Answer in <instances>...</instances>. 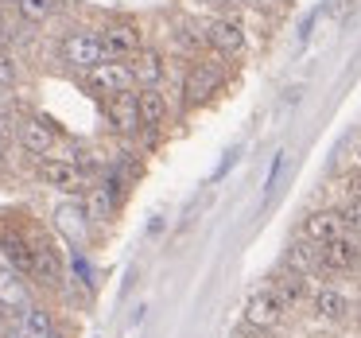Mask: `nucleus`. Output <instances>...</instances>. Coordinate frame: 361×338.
I'll return each instance as SVG.
<instances>
[{
    "mask_svg": "<svg viewBox=\"0 0 361 338\" xmlns=\"http://www.w3.org/2000/svg\"><path fill=\"white\" fill-rule=\"evenodd\" d=\"M16 8H20V16H24L27 24H43L47 16L59 12V0H20Z\"/></svg>",
    "mask_w": 361,
    "mask_h": 338,
    "instance_id": "4be33fe9",
    "label": "nucleus"
},
{
    "mask_svg": "<svg viewBox=\"0 0 361 338\" xmlns=\"http://www.w3.org/2000/svg\"><path fill=\"white\" fill-rule=\"evenodd\" d=\"M357 265H361V237L342 234V237H334V241L319 245V272L342 276V272H353Z\"/></svg>",
    "mask_w": 361,
    "mask_h": 338,
    "instance_id": "7ed1b4c3",
    "label": "nucleus"
},
{
    "mask_svg": "<svg viewBox=\"0 0 361 338\" xmlns=\"http://www.w3.org/2000/svg\"><path fill=\"white\" fill-rule=\"evenodd\" d=\"M342 234H345L342 210H314L303 218V241H311V245H326Z\"/></svg>",
    "mask_w": 361,
    "mask_h": 338,
    "instance_id": "1a4fd4ad",
    "label": "nucleus"
},
{
    "mask_svg": "<svg viewBox=\"0 0 361 338\" xmlns=\"http://www.w3.org/2000/svg\"><path fill=\"white\" fill-rule=\"evenodd\" d=\"M55 226L66 234V241L74 245V249H82L90 237V214H86V203H63L55 210Z\"/></svg>",
    "mask_w": 361,
    "mask_h": 338,
    "instance_id": "6e6552de",
    "label": "nucleus"
},
{
    "mask_svg": "<svg viewBox=\"0 0 361 338\" xmlns=\"http://www.w3.org/2000/svg\"><path fill=\"white\" fill-rule=\"evenodd\" d=\"M63 59L78 71H90V66L105 63V47H102V35L97 32H71L63 40Z\"/></svg>",
    "mask_w": 361,
    "mask_h": 338,
    "instance_id": "39448f33",
    "label": "nucleus"
},
{
    "mask_svg": "<svg viewBox=\"0 0 361 338\" xmlns=\"http://www.w3.org/2000/svg\"><path fill=\"white\" fill-rule=\"evenodd\" d=\"M105 59H133L140 55V28L136 24H109L102 32Z\"/></svg>",
    "mask_w": 361,
    "mask_h": 338,
    "instance_id": "0eeeda50",
    "label": "nucleus"
},
{
    "mask_svg": "<svg viewBox=\"0 0 361 338\" xmlns=\"http://www.w3.org/2000/svg\"><path fill=\"white\" fill-rule=\"evenodd\" d=\"M109 121L117 133H136L140 125V105H136V94H117L109 97Z\"/></svg>",
    "mask_w": 361,
    "mask_h": 338,
    "instance_id": "ddd939ff",
    "label": "nucleus"
},
{
    "mask_svg": "<svg viewBox=\"0 0 361 338\" xmlns=\"http://www.w3.org/2000/svg\"><path fill=\"white\" fill-rule=\"evenodd\" d=\"M12 82H16V63H12V59L4 55V51H0V86L8 90Z\"/></svg>",
    "mask_w": 361,
    "mask_h": 338,
    "instance_id": "393cba45",
    "label": "nucleus"
},
{
    "mask_svg": "<svg viewBox=\"0 0 361 338\" xmlns=\"http://www.w3.org/2000/svg\"><path fill=\"white\" fill-rule=\"evenodd\" d=\"M133 78L140 82V86H159V78H164V55L159 51H148L144 47L140 55H133Z\"/></svg>",
    "mask_w": 361,
    "mask_h": 338,
    "instance_id": "dca6fc26",
    "label": "nucleus"
},
{
    "mask_svg": "<svg viewBox=\"0 0 361 338\" xmlns=\"http://www.w3.org/2000/svg\"><path fill=\"white\" fill-rule=\"evenodd\" d=\"M86 86L102 97H117V94H133L136 78H133V66L121 63V59H105V63L90 66L86 71Z\"/></svg>",
    "mask_w": 361,
    "mask_h": 338,
    "instance_id": "f257e3e1",
    "label": "nucleus"
},
{
    "mask_svg": "<svg viewBox=\"0 0 361 338\" xmlns=\"http://www.w3.org/2000/svg\"><path fill=\"white\" fill-rule=\"evenodd\" d=\"M272 288L280 291V299L288 303V311H291V307H295L299 299L307 296V276H299V272H288V268H283V272L272 280Z\"/></svg>",
    "mask_w": 361,
    "mask_h": 338,
    "instance_id": "412c9836",
    "label": "nucleus"
},
{
    "mask_svg": "<svg viewBox=\"0 0 361 338\" xmlns=\"http://www.w3.org/2000/svg\"><path fill=\"white\" fill-rule=\"evenodd\" d=\"M218 86H221V74L214 71V66H206V63L190 66V78H187V105H202L210 94H218Z\"/></svg>",
    "mask_w": 361,
    "mask_h": 338,
    "instance_id": "f8f14e48",
    "label": "nucleus"
},
{
    "mask_svg": "<svg viewBox=\"0 0 361 338\" xmlns=\"http://www.w3.org/2000/svg\"><path fill=\"white\" fill-rule=\"evenodd\" d=\"M353 164L361 167V140H357V148H353Z\"/></svg>",
    "mask_w": 361,
    "mask_h": 338,
    "instance_id": "c756f323",
    "label": "nucleus"
},
{
    "mask_svg": "<svg viewBox=\"0 0 361 338\" xmlns=\"http://www.w3.org/2000/svg\"><path fill=\"white\" fill-rule=\"evenodd\" d=\"M342 187H345V195H350V198H361V167H357V171H350V175H345V179H342Z\"/></svg>",
    "mask_w": 361,
    "mask_h": 338,
    "instance_id": "a878e982",
    "label": "nucleus"
},
{
    "mask_svg": "<svg viewBox=\"0 0 361 338\" xmlns=\"http://www.w3.org/2000/svg\"><path fill=\"white\" fill-rule=\"evenodd\" d=\"M12 140V128H8V121L0 117V144H8Z\"/></svg>",
    "mask_w": 361,
    "mask_h": 338,
    "instance_id": "cd10ccee",
    "label": "nucleus"
},
{
    "mask_svg": "<svg viewBox=\"0 0 361 338\" xmlns=\"http://www.w3.org/2000/svg\"><path fill=\"white\" fill-rule=\"evenodd\" d=\"M51 338H63V334H59V330H55V334H51Z\"/></svg>",
    "mask_w": 361,
    "mask_h": 338,
    "instance_id": "72a5a7b5",
    "label": "nucleus"
},
{
    "mask_svg": "<svg viewBox=\"0 0 361 338\" xmlns=\"http://www.w3.org/2000/svg\"><path fill=\"white\" fill-rule=\"evenodd\" d=\"M117 203H121V198L113 195L105 183H102V187H94V191L86 195V214H90V222H97V226H102V222H109L113 214H117Z\"/></svg>",
    "mask_w": 361,
    "mask_h": 338,
    "instance_id": "aec40b11",
    "label": "nucleus"
},
{
    "mask_svg": "<svg viewBox=\"0 0 361 338\" xmlns=\"http://www.w3.org/2000/svg\"><path fill=\"white\" fill-rule=\"evenodd\" d=\"M12 40V32H8V24H4V20H0V47H4V43Z\"/></svg>",
    "mask_w": 361,
    "mask_h": 338,
    "instance_id": "c85d7f7f",
    "label": "nucleus"
},
{
    "mask_svg": "<svg viewBox=\"0 0 361 338\" xmlns=\"http://www.w3.org/2000/svg\"><path fill=\"white\" fill-rule=\"evenodd\" d=\"M8 109H12V97H8V90L0 86V117H4V113H8Z\"/></svg>",
    "mask_w": 361,
    "mask_h": 338,
    "instance_id": "bb28decb",
    "label": "nucleus"
},
{
    "mask_svg": "<svg viewBox=\"0 0 361 338\" xmlns=\"http://www.w3.org/2000/svg\"><path fill=\"white\" fill-rule=\"evenodd\" d=\"M71 272L78 276V284H86V288L94 284V272H90V265H86V257H82V249L71 253Z\"/></svg>",
    "mask_w": 361,
    "mask_h": 338,
    "instance_id": "b1692460",
    "label": "nucleus"
},
{
    "mask_svg": "<svg viewBox=\"0 0 361 338\" xmlns=\"http://www.w3.org/2000/svg\"><path fill=\"white\" fill-rule=\"evenodd\" d=\"M342 226H345V234L361 237V198H350L342 206Z\"/></svg>",
    "mask_w": 361,
    "mask_h": 338,
    "instance_id": "5701e85b",
    "label": "nucleus"
},
{
    "mask_svg": "<svg viewBox=\"0 0 361 338\" xmlns=\"http://www.w3.org/2000/svg\"><path fill=\"white\" fill-rule=\"evenodd\" d=\"M39 179L47 183V187L63 191V195H78L82 183H86V175H82V167L74 164V159H43Z\"/></svg>",
    "mask_w": 361,
    "mask_h": 338,
    "instance_id": "423d86ee",
    "label": "nucleus"
},
{
    "mask_svg": "<svg viewBox=\"0 0 361 338\" xmlns=\"http://www.w3.org/2000/svg\"><path fill=\"white\" fill-rule=\"evenodd\" d=\"M206 43H210L214 51H221V55L226 59H237L245 51V24L241 20H233V16H218V20H210V24H206Z\"/></svg>",
    "mask_w": 361,
    "mask_h": 338,
    "instance_id": "20e7f679",
    "label": "nucleus"
},
{
    "mask_svg": "<svg viewBox=\"0 0 361 338\" xmlns=\"http://www.w3.org/2000/svg\"><path fill=\"white\" fill-rule=\"evenodd\" d=\"M0 265H4V249H0Z\"/></svg>",
    "mask_w": 361,
    "mask_h": 338,
    "instance_id": "2f4dec72",
    "label": "nucleus"
},
{
    "mask_svg": "<svg viewBox=\"0 0 361 338\" xmlns=\"http://www.w3.org/2000/svg\"><path fill=\"white\" fill-rule=\"evenodd\" d=\"M0 159H4V144H0Z\"/></svg>",
    "mask_w": 361,
    "mask_h": 338,
    "instance_id": "7c9ffc66",
    "label": "nucleus"
},
{
    "mask_svg": "<svg viewBox=\"0 0 361 338\" xmlns=\"http://www.w3.org/2000/svg\"><path fill=\"white\" fill-rule=\"evenodd\" d=\"M288 315V303L280 299V291L268 284V288H257L249 299H245V322L252 330H276Z\"/></svg>",
    "mask_w": 361,
    "mask_h": 338,
    "instance_id": "f03ea898",
    "label": "nucleus"
},
{
    "mask_svg": "<svg viewBox=\"0 0 361 338\" xmlns=\"http://www.w3.org/2000/svg\"><path fill=\"white\" fill-rule=\"evenodd\" d=\"M311 307H314V315H319V319L342 322L345 315H350V296H345L342 288H334V284H322V288L311 296Z\"/></svg>",
    "mask_w": 361,
    "mask_h": 338,
    "instance_id": "9d476101",
    "label": "nucleus"
},
{
    "mask_svg": "<svg viewBox=\"0 0 361 338\" xmlns=\"http://www.w3.org/2000/svg\"><path fill=\"white\" fill-rule=\"evenodd\" d=\"M20 330H24V338H51L55 334V319H51L47 307L27 303L24 315H20Z\"/></svg>",
    "mask_w": 361,
    "mask_h": 338,
    "instance_id": "f3484780",
    "label": "nucleus"
},
{
    "mask_svg": "<svg viewBox=\"0 0 361 338\" xmlns=\"http://www.w3.org/2000/svg\"><path fill=\"white\" fill-rule=\"evenodd\" d=\"M283 268H288V272H299V276H311L314 268H319V245L295 241L288 249V257H283Z\"/></svg>",
    "mask_w": 361,
    "mask_h": 338,
    "instance_id": "6ab92c4d",
    "label": "nucleus"
},
{
    "mask_svg": "<svg viewBox=\"0 0 361 338\" xmlns=\"http://www.w3.org/2000/svg\"><path fill=\"white\" fill-rule=\"evenodd\" d=\"M0 307H27V284L16 268H0Z\"/></svg>",
    "mask_w": 361,
    "mask_h": 338,
    "instance_id": "a211bd4d",
    "label": "nucleus"
},
{
    "mask_svg": "<svg viewBox=\"0 0 361 338\" xmlns=\"http://www.w3.org/2000/svg\"><path fill=\"white\" fill-rule=\"evenodd\" d=\"M35 276L43 284H59L63 280V257L51 241H35Z\"/></svg>",
    "mask_w": 361,
    "mask_h": 338,
    "instance_id": "2eb2a0df",
    "label": "nucleus"
},
{
    "mask_svg": "<svg viewBox=\"0 0 361 338\" xmlns=\"http://www.w3.org/2000/svg\"><path fill=\"white\" fill-rule=\"evenodd\" d=\"M4 4H20V0H4Z\"/></svg>",
    "mask_w": 361,
    "mask_h": 338,
    "instance_id": "473e14b6",
    "label": "nucleus"
},
{
    "mask_svg": "<svg viewBox=\"0 0 361 338\" xmlns=\"http://www.w3.org/2000/svg\"><path fill=\"white\" fill-rule=\"evenodd\" d=\"M136 105H140V125L144 128H159L167 121V102L156 86H140L136 94Z\"/></svg>",
    "mask_w": 361,
    "mask_h": 338,
    "instance_id": "4468645a",
    "label": "nucleus"
},
{
    "mask_svg": "<svg viewBox=\"0 0 361 338\" xmlns=\"http://www.w3.org/2000/svg\"><path fill=\"white\" fill-rule=\"evenodd\" d=\"M20 144H24L32 156H47L51 148H55V125L43 117H27L24 125H20Z\"/></svg>",
    "mask_w": 361,
    "mask_h": 338,
    "instance_id": "9b49d317",
    "label": "nucleus"
}]
</instances>
